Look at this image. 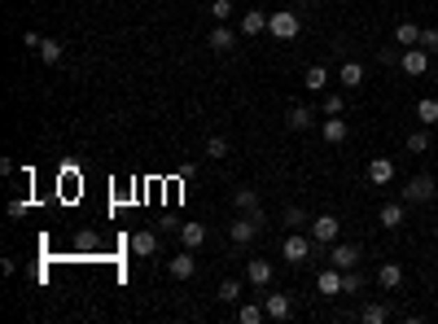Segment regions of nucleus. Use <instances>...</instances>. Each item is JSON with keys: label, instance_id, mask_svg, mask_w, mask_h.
Returning <instances> with one entry per match:
<instances>
[{"label": "nucleus", "instance_id": "nucleus-1", "mask_svg": "<svg viewBox=\"0 0 438 324\" xmlns=\"http://www.w3.org/2000/svg\"><path fill=\"white\" fill-rule=\"evenodd\" d=\"M263 223H268V215H263V206H258V210H250V215H246V210H241V215L228 223V237H233V246H250V241L258 237V233H263Z\"/></svg>", "mask_w": 438, "mask_h": 324}, {"label": "nucleus", "instance_id": "nucleus-2", "mask_svg": "<svg viewBox=\"0 0 438 324\" xmlns=\"http://www.w3.org/2000/svg\"><path fill=\"white\" fill-rule=\"evenodd\" d=\"M268 31L277 40H298V31H302V18H298V9H277L268 18Z\"/></svg>", "mask_w": 438, "mask_h": 324}, {"label": "nucleus", "instance_id": "nucleus-3", "mask_svg": "<svg viewBox=\"0 0 438 324\" xmlns=\"http://www.w3.org/2000/svg\"><path fill=\"white\" fill-rule=\"evenodd\" d=\"M434 193H438V189H434V180H430V175H412V180L399 189V202L421 206V202H434Z\"/></svg>", "mask_w": 438, "mask_h": 324}, {"label": "nucleus", "instance_id": "nucleus-4", "mask_svg": "<svg viewBox=\"0 0 438 324\" xmlns=\"http://www.w3.org/2000/svg\"><path fill=\"white\" fill-rule=\"evenodd\" d=\"M324 258H329L333 267H342V272H351V267H360V246H351V241H333V246H324Z\"/></svg>", "mask_w": 438, "mask_h": 324}, {"label": "nucleus", "instance_id": "nucleus-5", "mask_svg": "<svg viewBox=\"0 0 438 324\" xmlns=\"http://www.w3.org/2000/svg\"><path fill=\"white\" fill-rule=\"evenodd\" d=\"M337 237H342V219H337V215L324 210V215L312 219V241H316V246H333Z\"/></svg>", "mask_w": 438, "mask_h": 324}, {"label": "nucleus", "instance_id": "nucleus-6", "mask_svg": "<svg viewBox=\"0 0 438 324\" xmlns=\"http://www.w3.org/2000/svg\"><path fill=\"white\" fill-rule=\"evenodd\" d=\"M399 71H403V75H412V79H421V75L430 71V48H421V44L403 48V57H399Z\"/></svg>", "mask_w": 438, "mask_h": 324}, {"label": "nucleus", "instance_id": "nucleus-7", "mask_svg": "<svg viewBox=\"0 0 438 324\" xmlns=\"http://www.w3.org/2000/svg\"><path fill=\"white\" fill-rule=\"evenodd\" d=\"M281 254H285V263H307V258H312V241H307L302 233H289Z\"/></svg>", "mask_w": 438, "mask_h": 324}, {"label": "nucleus", "instance_id": "nucleus-8", "mask_svg": "<svg viewBox=\"0 0 438 324\" xmlns=\"http://www.w3.org/2000/svg\"><path fill=\"white\" fill-rule=\"evenodd\" d=\"M167 272H171V277H175V281H189V277H193V272H198V258H193V250L184 246L180 254H171V258H167Z\"/></svg>", "mask_w": 438, "mask_h": 324}, {"label": "nucleus", "instance_id": "nucleus-9", "mask_svg": "<svg viewBox=\"0 0 438 324\" xmlns=\"http://www.w3.org/2000/svg\"><path fill=\"white\" fill-rule=\"evenodd\" d=\"M403 219H408V202H386V206L377 210V223H381L386 233H395Z\"/></svg>", "mask_w": 438, "mask_h": 324}, {"label": "nucleus", "instance_id": "nucleus-10", "mask_svg": "<svg viewBox=\"0 0 438 324\" xmlns=\"http://www.w3.org/2000/svg\"><path fill=\"white\" fill-rule=\"evenodd\" d=\"M316 289H320L324 298H337V294H342V267H333V263H329V267H324L320 277H316Z\"/></svg>", "mask_w": 438, "mask_h": 324}, {"label": "nucleus", "instance_id": "nucleus-11", "mask_svg": "<svg viewBox=\"0 0 438 324\" xmlns=\"http://www.w3.org/2000/svg\"><path fill=\"white\" fill-rule=\"evenodd\" d=\"M263 307H268V320H289L294 316V298L289 294H263Z\"/></svg>", "mask_w": 438, "mask_h": 324}, {"label": "nucleus", "instance_id": "nucleus-12", "mask_svg": "<svg viewBox=\"0 0 438 324\" xmlns=\"http://www.w3.org/2000/svg\"><path fill=\"white\" fill-rule=\"evenodd\" d=\"M127 246H132L136 258H154V254H158V233L140 228V233H132V241H127Z\"/></svg>", "mask_w": 438, "mask_h": 324}, {"label": "nucleus", "instance_id": "nucleus-13", "mask_svg": "<svg viewBox=\"0 0 438 324\" xmlns=\"http://www.w3.org/2000/svg\"><path fill=\"white\" fill-rule=\"evenodd\" d=\"M368 180L377 184V189H386V184L395 180V162H390V158H372V162H368Z\"/></svg>", "mask_w": 438, "mask_h": 324}, {"label": "nucleus", "instance_id": "nucleus-14", "mask_svg": "<svg viewBox=\"0 0 438 324\" xmlns=\"http://www.w3.org/2000/svg\"><path fill=\"white\" fill-rule=\"evenodd\" d=\"M320 136H324V140H329V145H342V140L351 136V127H346V119H337V115H329V119H324V123H320Z\"/></svg>", "mask_w": 438, "mask_h": 324}, {"label": "nucleus", "instance_id": "nucleus-15", "mask_svg": "<svg viewBox=\"0 0 438 324\" xmlns=\"http://www.w3.org/2000/svg\"><path fill=\"white\" fill-rule=\"evenodd\" d=\"M268 18H272V13H263V9H246V13H241V36H263Z\"/></svg>", "mask_w": 438, "mask_h": 324}, {"label": "nucleus", "instance_id": "nucleus-16", "mask_svg": "<svg viewBox=\"0 0 438 324\" xmlns=\"http://www.w3.org/2000/svg\"><path fill=\"white\" fill-rule=\"evenodd\" d=\"M246 281H250L254 289H268V285H272V263H268V258H250Z\"/></svg>", "mask_w": 438, "mask_h": 324}, {"label": "nucleus", "instance_id": "nucleus-17", "mask_svg": "<svg viewBox=\"0 0 438 324\" xmlns=\"http://www.w3.org/2000/svg\"><path fill=\"white\" fill-rule=\"evenodd\" d=\"M206 44L210 48H215V53H233V48H237V31H228V27H215V31H210V36H206Z\"/></svg>", "mask_w": 438, "mask_h": 324}, {"label": "nucleus", "instance_id": "nucleus-18", "mask_svg": "<svg viewBox=\"0 0 438 324\" xmlns=\"http://www.w3.org/2000/svg\"><path fill=\"white\" fill-rule=\"evenodd\" d=\"M312 123H316V119H312V110H307V105H289V115H285V127H289V132H307Z\"/></svg>", "mask_w": 438, "mask_h": 324}, {"label": "nucleus", "instance_id": "nucleus-19", "mask_svg": "<svg viewBox=\"0 0 438 324\" xmlns=\"http://www.w3.org/2000/svg\"><path fill=\"white\" fill-rule=\"evenodd\" d=\"M337 84H342V88H360V84H364V66H360V61H342Z\"/></svg>", "mask_w": 438, "mask_h": 324}, {"label": "nucleus", "instance_id": "nucleus-20", "mask_svg": "<svg viewBox=\"0 0 438 324\" xmlns=\"http://www.w3.org/2000/svg\"><path fill=\"white\" fill-rule=\"evenodd\" d=\"M233 206L250 215V210H258V193H254L250 184H237V189H233Z\"/></svg>", "mask_w": 438, "mask_h": 324}, {"label": "nucleus", "instance_id": "nucleus-21", "mask_svg": "<svg viewBox=\"0 0 438 324\" xmlns=\"http://www.w3.org/2000/svg\"><path fill=\"white\" fill-rule=\"evenodd\" d=\"M377 285H381V289H399V285H403V267H399V263H381V267H377Z\"/></svg>", "mask_w": 438, "mask_h": 324}, {"label": "nucleus", "instance_id": "nucleus-22", "mask_svg": "<svg viewBox=\"0 0 438 324\" xmlns=\"http://www.w3.org/2000/svg\"><path fill=\"white\" fill-rule=\"evenodd\" d=\"M395 44H399V48L421 44V27H416V22H399V27H395Z\"/></svg>", "mask_w": 438, "mask_h": 324}, {"label": "nucleus", "instance_id": "nucleus-23", "mask_svg": "<svg viewBox=\"0 0 438 324\" xmlns=\"http://www.w3.org/2000/svg\"><path fill=\"white\" fill-rule=\"evenodd\" d=\"M180 241L189 250H198L202 241H206V223H180Z\"/></svg>", "mask_w": 438, "mask_h": 324}, {"label": "nucleus", "instance_id": "nucleus-24", "mask_svg": "<svg viewBox=\"0 0 438 324\" xmlns=\"http://www.w3.org/2000/svg\"><path fill=\"white\" fill-rule=\"evenodd\" d=\"M237 320L241 324H258V320H268V307L263 302H241L237 307Z\"/></svg>", "mask_w": 438, "mask_h": 324}, {"label": "nucleus", "instance_id": "nucleus-25", "mask_svg": "<svg viewBox=\"0 0 438 324\" xmlns=\"http://www.w3.org/2000/svg\"><path fill=\"white\" fill-rule=\"evenodd\" d=\"M416 119H421V127L438 123V101H434V96H421V101H416Z\"/></svg>", "mask_w": 438, "mask_h": 324}, {"label": "nucleus", "instance_id": "nucleus-26", "mask_svg": "<svg viewBox=\"0 0 438 324\" xmlns=\"http://www.w3.org/2000/svg\"><path fill=\"white\" fill-rule=\"evenodd\" d=\"M329 88V66H307V92H324Z\"/></svg>", "mask_w": 438, "mask_h": 324}, {"label": "nucleus", "instance_id": "nucleus-27", "mask_svg": "<svg viewBox=\"0 0 438 324\" xmlns=\"http://www.w3.org/2000/svg\"><path fill=\"white\" fill-rule=\"evenodd\" d=\"M36 53H40V61H48V66H57V61H61V53H66V48H61V40H44V44L36 48Z\"/></svg>", "mask_w": 438, "mask_h": 324}, {"label": "nucleus", "instance_id": "nucleus-28", "mask_svg": "<svg viewBox=\"0 0 438 324\" xmlns=\"http://www.w3.org/2000/svg\"><path fill=\"white\" fill-rule=\"evenodd\" d=\"M386 316H390V311H386L381 302H368L364 311H360V320H364V324H386Z\"/></svg>", "mask_w": 438, "mask_h": 324}, {"label": "nucleus", "instance_id": "nucleus-29", "mask_svg": "<svg viewBox=\"0 0 438 324\" xmlns=\"http://www.w3.org/2000/svg\"><path fill=\"white\" fill-rule=\"evenodd\" d=\"M360 289H364V277H360V267L342 272V294H360Z\"/></svg>", "mask_w": 438, "mask_h": 324}, {"label": "nucleus", "instance_id": "nucleus-30", "mask_svg": "<svg viewBox=\"0 0 438 324\" xmlns=\"http://www.w3.org/2000/svg\"><path fill=\"white\" fill-rule=\"evenodd\" d=\"M430 149V132H425V127H416V132L408 136V154H425Z\"/></svg>", "mask_w": 438, "mask_h": 324}, {"label": "nucleus", "instance_id": "nucleus-31", "mask_svg": "<svg viewBox=\"0 0 438 324\" xmlns=\"http://www.w3.org/2000/svg\"><path fill=\"white\" fill-rule=\"evenodd\" d=\"M206 158H228V136H210L206 140Z\"/></svg>", "mask_w": 438, "mask_h": 324}, {"label": "nucleus", "instance_id": "nucleus-32", "mask_svg": "<svg viewBox=\"0 0 438 324\" xmlns=\"http://www.w3.org/2000/svg\"><path fill=\"white\" fill-rule=\"evenodd\" d=\"M285 223H289V228L298 233V228H307L312 219H307V210H302V206H289V210H285Z\"/></svg>", "mask_w": 438, "mask_h": 324}, {"label": "nucleus", "instance_id": "nucleus-33", "mask_svg": "<svg viewBox=\"0 0 438 324\" xmlns=\"http://www.w3.org/2000/svg\"><path fill=\"white\" fill-rule=\"evenodd\" d=\"M210 18H215V22H228V18H233V0H210Z\"/></svg>", "mask_w": 438, "mask_h": 324}, {"label": "nucleus", "instance_id": "nucleus-34", "mask_svg": "<svg viewBox=\"0 0 438 324\" xmlns=\"http://www.w3.org/2000/svg\"><path fill=\"white\" fill-rule=\"evenodd\" d=\"M215 298H219V302H237V298H241V281H224Z\"/></svg>", "mask_w": 438, "mask_h": 324}, {"label": "nucleus", "instance_id": "nucleus-35", "mask_svg": "<svg viewBox=\"0 0 438 324\" xmlns=\"http://www.w3.org/2000/svg\"><path fill=\"white\" fill-rule=\"evenodd\" d=\"M399 48H377V61H381V66H399Z\"/></svg>", "mask_w": 438, "mask_h": 324}, {"label": "nucleus", "instance_id": "nucleus-36", "mask_svg": "<svg viewBox=\"0 0 438 324\" xmlns=\"http://www.w3.org/2000/svg\"><path fill=\"white\" fill-rule=\"evenodd\" d=\"M324 115H342V96H337V92L324 96Z\"/></svg>", "mask_w": 438, "mask_h": 324}, {"label": "nucleus", "instance_id": "nucleus-37", "mask_svg": "<svg viewBox=\"0 0 438 324\" xmlns=\"http://www.w3.org/2000/svg\"><path fill=\"white\" fill-rule=\"evenodd\" d=\"M421 48H430V53H438V31H421Z\"/></svg>", "mask_w": 438, "mask_h": 324}, {"label": "nucleus", "instance_id": "nucleus-38", "mask_svg": "<svg viewBox=\"0 0 438 324\" xmlns=\"http://www.w3.org/2000/svg\"><path fill=\"white\" fill-rule=\"evenodd\" d=\"M9 215L22 219V215H27V198H13V202H9Z\"/></svg>", "mask_w": 438, "mask_h": 324}, {"label": "nucleus", "instance_id": "nucleus-39", "mask_svg": "<svg viewBox=\"0 0 438 324\" xmlns=\"http://www.w3.org/2000/svg\"><path fill=\"white\" fill-rule=\"evenodd\" d=\"M75 246H79V250H92V246H96V237H92V233H79V237H75Z\"/></svg>", "mask_w": 438, "mask_h": 324}, {"label": "nucleus", "instance_id": "nucleus-40", "mask_svg": "<svg viewBox=\"0 0 438 324\" xmlns=\"http://www.w3.org/2000/svg\"><path fill=\"white\" fill-rule=\"evenodd\" d=\"M22 44H27V48H40V44H44V36H36V31H27V36H22Z\"/></svg>", "mask_w": 438, "mask_h": 324}, {"label": "nucleus", "instance_id": "nucleus-41", "mask_svg": "<svg viewBox=\"0 0 438 324\" xmlns=\"http://www.w3.org/2000/svg\"><path fill=\"white\" fill-rule=\"evenodd\" d=\"M298 5H316V0H298Z\"/></svg>", "mask_w": 438, "mask_h": 324}]
</instances>
